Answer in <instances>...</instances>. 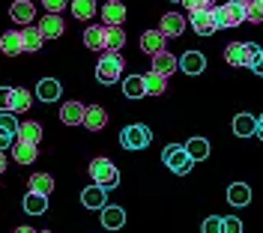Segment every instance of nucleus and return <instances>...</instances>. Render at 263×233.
<instances>
[{"mask_svg":"<svg viewBox=\"0 0 263 233\" xmlns=\"http://www.w3.org/2000/svg\"><path fill=\"white\" fill-rule=\"evenodd\" d=\"M90 177H93V183L102 185L105 191L114 188V185H120V170L111 165V159H93V162H90Z\"/></svg>","mask_w":263,"mask_h":233,"instance_id":"1","label":"nucleus"},{"mask_svg":"<svg viewBox=\"0 0 263 233\" xmlns=\"http://www.w3.org/2000/svg\"><path fill=\"white\" fill-rule=\"evenodd\" d=\"M120 72H123V57H120V51H105V54H102V60H99V66H96L99 84L120 81Z\"/></svg>","mask_w":263,"mask_h":233,"instance_id":"2","label":"nucleus"},{"mask_svg":"<svg viewBox=\"0 0 263 233\" xmlns=\"http://www.w3.org/2000/svg\"><path fill=\"white\" fill-rule=\"evenodd\" d=\"M218 27H239L246 21V0H228L224 6H215Z\"/></svg>","mask_w":263,"mask_h":233,"instance_id":"3","label":"nucleus"},{"mask_svg":"<svg viewBox=\"0 0 263 233\" xmlns=\"http://www.w3.org/2000/svg\"><path fill=\"white\" fill-rule=\"evenodd\" d=\"M162 159H164V165L171 167L174 173H180V177H185L192 167H195V162H192V156L185 152V147H180V144H167L162 152Z\"/></svg>","mask_w":263,"mask_h":233,"instance_id":"4","label":"nucleus"},{"mask_svg":"<svg viewBox=\"0 0 263 233\" xmlns=\"http://www.w3.org/2000/svg\"><path fill=\"white\" fill-rule=\"evenodd\" d=\"M149 141H153V134H149V129L141 126V123L126 126V129L120 132V144H123L126 150H144V147H149Z\"/></svg>","mask_w":263,"mask_h":233,"instance_id":"5","label":"nucleus"},{"mask_svg":"<svg viewBox=\"0 0 263 233\" xmlns=\"http://www.w3.org/2000/svg\"><path fill=\"white\" fill-rule=\"evenodd\" d=\"M102 21H105V27H120V24L126 21V3H120V0H105V3H102Z\"/></svg>","mask_w":263,"mask_h":233,"instance_id":"6","label":"nucleus"},{"mask_svg":"<svg viewBox=\"0 0 263 233\" xmlns=\"http://www.w3.org/2000/svg\"><path fill=\"white\" fill-rule=\"evenodd\" d=\"M192 27H195L197 36H213L218 30V21H215V9H206V12H195L192 15Z\"/></svg>","mask_w":263,"mask_h":233,"instance_id":"7","label":"nucleus"},{"mask_svg":"<svg viewBox=\"0 0 263 233\" xmlns=\"http://www.w3.org/2000/svg\"><path fill=\"white\" fill-rule=\"evenodd\" d=\"M81 203L87 209H105L108 206V191L102 185H87L81 191Z\"/></svg>","mask_w":263,"mask_h":233,"instance_id":"8","label":"nucleus"},{"mask_svg":"<svg viewBox=\"0 0 263 233\" xmlns=\"http://www.w3.org/2000/svg\"><path fill=\"white\" fill-rule=\"evenodd\" d=\"M84 114H87V108L81 102H66L60 108V123H66V126H84Z\"/></svg>","mask_w":263,"mask_h":233,"instance_id":"9","label":"nucleus"},{"mask_svg":"<svg viewBox=\"0 0 263 233\" xmlns=\"http://www.w3.org/2000/svg\"><path fill=\"white\" fill-rule=\"evenodd\" d=\"M9 15H12V21L24 24V27H30L33 18H36V6H33L30 0H15L12 9H9Z\"/></svg>","mask_w":263,"mask_h":233,"instance_id":"10","label":"nucleus"},{"mask_svg":"<svg viewBox=\"0 0 263 233\" xmlns=\"http://www.w3.org/2000/svg\"><path fill=\"white\" fill-rule=\"evenodd\" d=\"M0 51H3L6 57H18V54H24L21 30H6V33L0 36Z\"/></svg>","mask_w":263,"mask_h":233,"instance_id":"11","label":"nucleus"},{"mask_svg":"<svg viewBox=\"0 0 263 233\" xmlns=\"http://www.w3.org/2000/svg\"><path fill=\"white\" fill-rule=\"evenodd\" d=\"M182 30H185V18L182 15H177V12L162 15V27H159V33H162L164 39H171V36H182Z\"/></svg>","mask_w":263,"mask_h":233,"instance_id":"12","label":"nucleus"},{"mask_svg":"<svg viewBox=\"0 0 263 233\" xmlns=\"http://www.w3.org/2000/svg\"><path fill=\"white\" fill-rule=\"evenodd\" d=\"M126 224V209L123 206H105L102 209V227L105 230H120Z\"/></svg>","mask_w":263,"mask_h":233,"instance_id":"13","label":"nucleus"},{"mask_svg":"<svg viewBox=\"0 0 263 233\" xmlns=\"http://www.w3.org/2000/svg\"><path fill=\"white\" fill-rule=\"evenodd\" d=\"M164 42H167V39H164L159 30H147V33L141 36V51L149 54V57H156V54H162L164 51Z\"/></svg>","mask_w":263,"mask_h":233,"instance_id":"14","label":"nucleus"},{"mask_svg":"<svg viewBox=\"0 0 263 233\" xmlns=\"http://www.w3.org/2000/svg\"><path fill=\"white\" fill-rule=\"evenodd\" d=\"M233 134H236V138H251V134H257V116L236 114L233 116Z\"/></svg>","mask_w":263,"mask_h":233,"instance_id":"15","label":"nucleus"},{"mask_svg":"<svg viewBox=\"0 0 263 233\" xmlns=\"http://www.w3.org/2000/svg\"><path fill=\"white\" fill-rule=\"evenodd\" d=\"M180 66V60L174 57V54H167V51H162V54H156L153 57V72L156 75H162V78H167V75H174V69Z\"/></svg>","mask_w":263,"mask_h":233,"instance_id":"16","label":"nucleus"},{"mask_svg":"<svg viewBox=\"0 0 263 233\" xmlns=\"http://www.w3.org/2000/svg\"><path fill=\"white\" fill-rule=\"evenodd\" d=\"M105 123H108L105 108H102V105H90V108H87V114H84V129L99 132V129H105Z\"/></svg>","mask_w":263,"mask_h":233,"instance_id":"17","label":"nucleus"},{"mask_svg":"<svg viewBox=\"0 0 263 233\" xmlns=\"http://www.w3.org/2000/svg\"><path fill=\"white\" fill-rule=\"evenodd\" d=\"M180 69L185 72V75H200V72L206 69V57H203V54H197V51H189V54H182Z\"/></svg>","mask_w":263,"mask_h":233,"instance_id":"18","label":"nucleus"},{"mask_svg":"<svg viewBox=\"0 0 263 233\" xmlns=\"http://www.w3.org/2000/svg\"><path fill=\"white\" fill-rule=\"evenodd\" d=\"M63 30H66V24L60 15H45L39 21V33L45 39H57V36H63Z\"/></svg>","mask_w":263,"mask_h":233,"instance_id":"19","label":"nucleus"},{"mask_svg":"<svg viewBox=\"0 0 263 233\" xmlns=\"http://www.w3.org/2000/svg\"><path fill=\"white\" fill-rule=\"evenodd\" d=\"M12 159H15L18 165H30L39 159V150H36V144H24V141H15L12 144Z\"/></svg>","mask_w":263,"mask_h":233,"instance_id":"20","label":"nucleus"},{"mask_svg":"<svg viewBox=\"0 0 263 233\" xmlns=\"http://www.w3.org/2000/svg\"><path fill=\"white\" fill-rule=\"evenodd\" d=\"M60 93H63V87H60V81H54V78H42L39 87H36V99H42V102L60 99Z\"/></svg>","mask_w":263,"mask_h":233,"instance_id":"21","label":"nucleus"},{"mask_svg":"<svg viewBox=\"0 0 263 233\" xmlns=\"http://www.w3.org/2000/svg\"><path fill=\"white\" fill-rule=\"evenodd\" d=\"M84 45L90 51H105V24L99 27V24H90L87 30H84Z\"/></svg>","mask_w":263,"mask_h":233,"instance_id":"22","label":"nucleus"},{"mask_svg":"<svg viewBox=\"0 0 263 233\" xmlns=\"http://www.w3.org/2000/svg\"><path fill=\"white\" fill-rule=\"evenodd\" d=\"M123 93H126V99H144V96H147L144 75H129V78L123 81Z\"/></svg>","mask_w":263,"mask_h":233,"instance_id":"23","label":"nucleus"},{"mask_svg":"<svg viewBox=\"0 0 263 233\" xmlns=\"http://www.w3.org/2000/svg\"><path fill=\"white\" fill-rule=\"evenodd\" d=\"M228 203L230 206H248L251 203V188L246 183H233L228 188Z\"/></svg>","mask_w":263,"mask_h":233,"instance_id":"24","label":"nucleus"},{"mask_svg":"<svg viewBox=\"0 0 263 233\" xmlns=\"http://www.w3.org/2000/svg\"><path fill=\"white\" fill-rule=\"evenodd\" d=\"M15 141H24V144H36L39 147V141H42V126L39 123H21L18 126V134H15Z\"/></svg>","mask_w":263,"mask_h":233,"instance_id":"25","label":"nucleus"},{"mask_svg":"<svg viewBox=\"0 0 263 233\" xmlns=\"http://www.w3.org/2000/svg\"><path fill=\"white\" fill-rule=\"evenodd\" d=\"M30 191L33 195L48 198L51 191H54V177H51V173H33L30 177Z\"/></svg>","mask_w":263,"mask_h":233,"instance_id":"26","label":"nucleus"},{"mask_svg":"<svg viewBox=\"0 0 263 233\" xmlns=\"http://www.w3.org/2000/svg\"><path fill=\"white\" fill-rule=\"evenodd\" d=\"M185 152L192 156V162H203V159H210V141L206 138H192L185 144Z\"/></svg>","mask_w":263,"mask_h":233,"instance_id":"27","label":"nucleus"},{"mask_svg":"<svg viewBox=\"0 0 263 233\" xmlns=\"http://www.w3.org/2000/svg\"><path fill=\"white\" fill-rule=\"evenodd\" d=\"M21 42H24V51H39L42 48V42H45V36L39 33V27H24V30H21Z\"/></svg>","mask_w":263,"mask_h":233,"instance_id":"28","label":"nucleus"},{"mask_svg":"<svg viewBox=\"0 0 263 233\" xmlns=\"http://www.w3.org/2000/svg\"><path fill=\"white\" fill-rule=\"evenodd\" d=\"M30 90H24V87H12V114H24V111H30Z\"/></svg>","mask_w":263,"mask_h":233,"instance_id":"29","label":"nucleus"},{"mask_svg":"<svg viewBox=\"0 0 263 233\" xmlns=\"http://www.w3.org/2000/svg\"><path fill=\"white\" fill-rule=\"evenodd\" d=\"M224 60L230 66H246V42H230L224 48Z\"/></svg>","mask_w":263,"mask_h":233,"instance_id":"30","label":"nucleus"},{"mask_svg":"<svg viewBox=\"0 0 263 233\" xmlns=\"http://www.w3.org/2000/svg\"><path fill=\"white\" fill-rule=\"evenodd\" d=\"M72 15L78 21H90L96 15V0H72Z\"/></svg>","mask_w":263,"mask_h":233,"instance_id":"31","label":"nucleus"},{"mask_svg":"<svg viewBox=\"0 0 263 233\" xmlns=\"http://www.w3.org/2000/svg\"><path fill=\"white\" fill-rule=\"evenodd\" d=\"M126 45L123 27H105V51H120Z\"/></svg>","mask_w":263,"mask_h":233,"instance_id":"32","label":"nucleus"},{"mask_svg":"<svg viewBox=\"0 0 263 233\" xmlns=\"http://www.w3.org/2000/svg\"><path fill=\"white\" fill-rule=\"evenodd\" d=\"M45 209H48V198L27 191V198H24V212H30V216H42Z\"/></svg>","mask_w":263,"mask_h":233,"instance_id":"33","label":"nucleus"},{"mask_svg":"<svg viewBox=\"0 0 263 233\" xmlns=\"http://www.w3.org/2000/svg\"><path fill=\"white\" fill-rule=\"evenodd\" d=\"M144 84H147V96H162L164 90H167V78L156 75V72H147L144 75Z\"/></svg>","mask_w":263,"mask_h":233,"instance_id":"34","label":"nucleus"},{"mask_svg":"<svg viewBox=\"0 0 263 233\" xmlns=\"http://www.w3.org/2000/svg\"><path fill=\"white\" fill-rule=\"evenodd\" d=\"M18 126H21V123L15 120V114H0V132H3V134L15 138V134H18Z\"/></svg>","mask_w":263,"mask_h":233,"instance_id":"35","label":"nucleus"},{"mask_svg":"<svg viewBox=\"0 0 263 233\" xmlns=\"http://www.w3.org/2000/svg\"><path fill=\"white\" fill-rule=\"evenodd\" d=\"M246 21H251V24H260L263 21V6L257 0H246Z\"/></svg>","mask_w":263,"mask_h":233,"instance_id":"36","label":"nucleus"},{"mask_svg":"<svg viewBox=\"0 0 263 233\" xmlns=\"http://www.w3.org/2000/svg\"><path fill=\"white\" fill-rule=\"evenodd\" d=\"M182 3H185L189 15H195V12H206V9H215V0H182Z\"/></svg>","mask_w":263,"mask_h":233,"instance_id":"37","label":"nucleus"},{"mask_svg":"<svg viewBox=\"0 0 263 233\" xmlns=\"http://www.w3.org/2000/svg\"><path fill=\"white\" fill-rule=\"evenodd\" d=\"M0 114H12V87H0Z\"/></svg>","mask_w":263,"mask_h":233,"instance_id":"38","label":"nucleus"},{"mask_svg":"<svg viewBox=\"0 0 263 233\" xmlns=\"http://www.w3.org/2000/svg\"><path fill=\"white\" fill-rule=\"evenodd\" d=\"M221 233H242V221H239L236 216L221 218Z\"/></svg>","mask_w":263,"mask_h":233,"instance_id":"39","label":"nucleus"},{"mask_svg":"<svg viewBox=\"0 0 263 233\" xmlns=\"http://www.w3.org/2000/svg\"><path fill=\"white\" fill-rule=\"evenodd\" d=\"M45 3V9H48V15H60L66 6H69V0H42Z\"/></svg>","mask_w":263,"mask_h":233,"instance_id":"40","label":"nucleus"},{"mask_svg":"<svg viewBox=\"0 0 263 233\" xmlns=\"http://www.w3.org/2000/svg\"><path fill=\"white\" fill-rule=\"evenodd\" d=\"M257 57H260V48H257L254 42H246V66H254Z\"/></svg>","mask_w":263,"mask_h":233,"instance_id":"41","label":"nucleus"},{"mask_svg":"<svg viewBox=\"0 0 263 233\" xmlns=\"http://www.w3.org/2000/svg\"><path fill=\"white\" fill-rule=\"evenodd\" d=\"M203 233H221V218L210 216L206 221H203Z\"/></svg>","mask_w":263,"mask_h":233,"instance_id":"42","label":"nucleus"},{"mask_svg":"<svg viewBox=\"0 0 263 233\" xmlns=\"http://www.w3.org/2000/svg\"><path fill=\"white\" fill-rule=\"evenodd\" d=\"M15 144V138H9V134L0 132V152H6V147H12Z\"/></svg>","mask_w":263,"mask_h":233,"instance_id":"43","label":"nucleus"},{"mask_svg":"<svg viewBox=\"0 0 263 233\" xmlns=\"http://www.w3.org/2000/svg\"><path fill=\"white\" fill-rule=\"evenodd\" d=\"M251 69H254V75H260V78H263V51H260V57H257V63H254Z\"/></svg>","mask_w":263,"mask_h":233,"instance_id":"44","label":"nucleus"},{"mask_svg":"<svg viewBox=\"0 0 263 233\" xmlns=\"http://www.w3.org/2000/svg\"><path fill=\"white\" fill-rule=\"evenodd\" d=\"M257 138H260V141H263V114L257 116Z\"/></svg>","mask_w":263,"mask_h":233,"instance_id":"45","label":"nucleus"},{"mask_svg":"<svg viewBox=\"0 0 263 233\" xmlns=\"http://www.w3.org/2000/svg\"><path fill=\"white\" fill-rule=\"evenodd\" d=\"M12 233H39V230H33V227H15Z\"/></svg>","mask_w":263,"mask_h":233,"instance_id":"46","label":"nucleus"},{"mask_svg":"<svg viewBox=\"0 0 263 233\" xmlns=\"http://www.w3.org/2000/svg\"><path fill=\"white\" fill-rule=\"evenodd\" d=\"M6 170V152H0V173Z\"/></svg>","mask_w":263,"mask_h":233,"instance_id":"47","label":"nucleus"},{"mask_svg":"<svg viewBox=\"0 0 263 233\" xmlns=\"http://www.w3.org/2000/svg\"><path fill=\"white\" fill-rule=\"evenodd\" d=\"M39 233H51V230H39Z\"/></svg>","mask_w":263,"mask_h":233,"instance_id":"48","label":"nucleus"},{"mask_svg":"<svg viewBox=\"0 0 263 233\" xmlns=\"http://www.w3.org/2000/svg\"><path fill=\"white\" fill-rule=\"evenodd\" d=\"M257 3H260V6H263V0H257Z\"/></svg>","mask_w":263,"mask_h":233,"instance_id":"49","label":"nucleus"}]
</instances>
